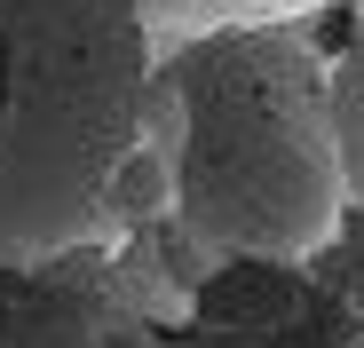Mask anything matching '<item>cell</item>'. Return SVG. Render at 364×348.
Instances as JSON below:
<instances>
[{
  "label": "cell",
  "instance_id": "cell-7",
  "mask_svg": "<svg viewBox=\"0 0 364 348\" xmlns=\"http://www.w3.org/2000/svg\"><path fill=\"white\" fill-rule=\"evenodd\" d=\"M317 269H325V285L356 309V325H364V214H348V229L333 238V254H317Z\"/></svg>",
  "mask_w": 364,
  "mask_h": 348
},
{
  "label": "cell",
  "instance_id": "cell-6",
  "mask_svg": "<svg viewBox=\"0 0 364 348\" xmlns=\"http://www.w3.org/2000/svg\"><path fill=\"white\" fill-rule=\"evenodd\" d=\"M301 9H317V0H151V32L159 48H174L214 24H293Z\"/></svg>",
  "mask_w": 364,
  "mask_h": 348
},
{
  "label": "cell",
  "instance_id": "cell-2",
  "mask_svg": "<svg viewBox=\"0 0 364 348\" xmlns=\"http://www.w3.org/2000/svg\"><path fill=\"white\" fill-rule=\"evenodd\" d=\"M151 87V0H0V269L103 246Z\"/></svg>",
  "mask_w": 364,
  "mask_h": 348
},
{
  "label": "cell",
  "instance_id": "cell-4",
  "mask_svg": "<svg viewBox=\"0 0 364 348\" xmlns=\"http://www.w3.org/2000/svg\"><path fill=\"white\" fill-rule=\"evenodd\" d=\"M119 309L127 293L111 246H72L55 261L0 269V348H103Z\"/></svg>",
  "mask_w": 364,
  "mask_h": 348
},
{
  "label": "cell",
  "instance_id": "cell-5",
  "mask_svg": "<svg viewBox=\"0 0 364 348\" xmlns=\"http://www.w3.org/2000/svg\"><path fill=\"white\" fill-rule=\"evenodd\" d=\"M325 80H333V127H341V166H348V206L364 214V9H356L348 40L333 48Z\"/></svg>",
  "mask_w": 364,
  "mask_h": 348
},
{
  "label": "cell",
  "instance_id": "cell-3",
  "mask_svg": "<svg viewBox=\"0 0 364 348\" xmlns=\"http://www.w3.org/2000/svg\"><path fill=\"white\" fill-rule=\"evenodd\" d=\"M182 348H364L356 309L325 285L317 261H214L198 285Z\"/></svg>",
  "mask_w": 364,
  "mask_h": 348
},
{
  "label": "cell",
  "instance_id": "cell-1",
  "mask_svg": "<svg viewBox=\"0 0 364 348\" xmlns=\"http://www.w3.org/2000/svg\"><path fill=\"white\" fill-rule=\"evenodd\" d=\"M143 135L174 158V222L214 261H317L356 214L325 55L293 24H214L159 48Z\"/></svg>",
  "mask_w": 364,
  "mask_h": 348
}]
</instances>
